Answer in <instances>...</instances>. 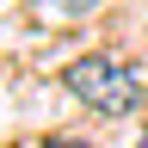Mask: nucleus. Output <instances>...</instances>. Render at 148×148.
Masks as SVG:
<instances>
[{
    "mask_svg": "<svg viewBox=\"0 0 148 148\" xmlns=\"http://www.w3.org/2000/svg\"><path fill=\"white\" fill-rule=\"evenodd\" d=\"M62 80H68L74 99L86 111H99V117H130V111L142 105V80L117 62V56H80V62H68Z\"/></svg>",
    "mask_w": 148,
    "mask_h": 148,
    "instance_id": "1",
    "label": "nucleus"
},
{
    "mask_svg": "<svg viewBox=\"0 0 148 148\" xmlns=\"http://www.w3.org/2000/svg\"><path fill=\"white\" fill-rule=\"evenodd\" d=\"M49 6H56V12H92L99 0H49Z\"/></svg>",
    "mask_w": 148,
    "mask_h": 148,
    "instance_id": "2",
    "label": "nucleus"
},
{
    "mask_svg": "<svg viewBox=\"0 0 148 148\" xmlns=\"http://www.w3.org/2000/svg\"><path fill=\"white\" fill-rule=\"evenodd\" d=\"M43 148H86V142H74V136H49Z\"/></svg>",
    "mask_w": 148,
    "mask_h": 148,
    "instance_id": "3",
    "label": "nucleus"
},
{
    "mask_svg": "<svg viewBox=\"0 0 148 148\" xmlns=\"http://www.w3.org/2000/svg\"><path fill=\"white\" fill-rule=\"evenodd\" d=\"M136 148H148V136H142V142H136Z\"/></svg>",
    "mask_w": 148,
    "mask_h": 148,
    "instance_id": "4",
    "label": "nucleus"
}]
</instances>
